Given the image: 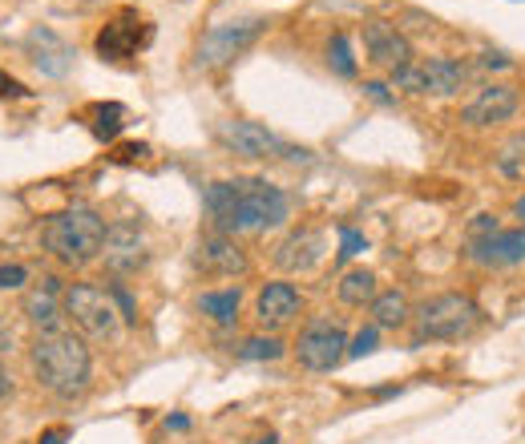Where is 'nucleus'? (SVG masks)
I'll return each mask as SVG.
<instances>
[{
  "mask_svg": "<svg viewBox=\"0 0 525 444\" xmlns=\"http://www.w3.org/2000/svg\"><path fill=\"white\" fill-rule=\"evenodd\" d=\"M299 311H303V295H299L295 283L275 279V283H263L259 295H255V319H259L263 331H271V336L283 327H291L299 319Z\"/></svg>",
  "mask_w": 525,
  "mask_h": 444,
  "instance_id": "4468645a",
  "label": "nucleus"
},
{
  "mask_svg": "<svg viewBox=\"0 0 525 444\" xmlns=\"http://www.w3.org/2000/svg\"><path fill=\"white\" fill-rule=\"evenodd\" d=\"M368 315L380 331H400L412 323V303L400 287H388V291H376V299L368 303Z\"/></svg>",
  "mask_w": 525,
  "mask_h": 444,
  "instance_id": "aec40b11",
  "label": "nucleus"
},
{
  "mask_svg": "<svg viewBox=\"0 0 525 444\" xmlns=\"http://www.w3.org/2000/svg\"><path fill=\"white\" fill-rule=\"evenodd\" d=\"M29 360H33L37 384L45 392H53L57 400H77L93 384V352H89L81 331H65V327L37 331Z\"/></svg>",
  "mask_w": 525,
  "mask_h": 444,
  "instance_id": "f03ea898",
  "label": "nucleus"
},
{
  "mask_svg": "<svg viewBox=\"0 0 525 444\" xmlns=\"http://www.w3.org/2000/svg\"><path fill=\"white\" fill-rule=\"evenodd\" d=\"M360 251H368V239H364L360 231L344 227V231H340V251H336V259H340V263H348V259H356Z\"/></svg>",
  "mask_w": 525,
  "mask_h": 444,
  "instance_id": "bb28decb",
  "label": "nucleus"
},
{
  "mask_svg": "<svg viewBox=\"0 0 525 444\" xmlns=\"http://www.w3.org/2000/svg\"><path fill=\"white\" fill-rule=\"evenodd\" d=\"M481 65H485V69H509L513 61H509L505 53H493V49H489V53H481Z\"/></svg>",
  "mask_w": 525,
  "mask_h": 444,
  "instance_id": "2f4dec72",
  "label": "nucleus"
},
{
  "mask_svg": "<svg viewBox=\"0 0 525 444\" xmlns=\"http://www.w3.org/2000/svg\"><path fill=\"white\" fill-rule=\"evenodd\" d=\"M328 65H332L340 77H356V57H352V45H348L344 33H336V37L328 41Z\"/></svg>",
  "mask_w": 525,
  "mask_h": 444,
  "instance_id": "393cba45",
  "label": "nucleus"
},
{
  "mask_svg": "<svg viewBox=\"0 0 525 444\" xmlns=\"http://www.w3.org/2000/svg\"><path fill=\"white\" fill-rule=\"evenodd\" d=\"M219 142L231 150V154H239V158H291V162H307V150H295V146H287L279 134H271L267 126H259V122H223L219 126Z\"/></svg>",
  "mask_w": 525,
  "mask_h": 444,
  "instance_id": "1a4fd4ad",
  "label": "nucleus"
},
{
  "mask_svg": "<svg viewBox=\"0 0 525 444\" xmlns=\"http://www.w3.org/2000/svg\"><path fill=\"white\" fill-rule=\"evenodd\" d=\"M65 315L73 319V327L81 331V336L101 340V344L118 340V331L126 323L114 291H105L97 283H69L65 287Z\"/></svg>",
  "mask_w": 525,
  "mask_h": 444,
  "instance_id": "39448f33",
  "label": "nucleus"
},
{
  "mask_svg": "<svg viewBox=\"0 0 525 444\" xmlns=\"http://www.w3.org/2000/svg\"><path fill=\"white\" fill-rule=\"evenodd\" d=\"M194 271H202L206 279H239L251 271V259L247 251L235 243V235H223V231H210L198 239L194 247Z\"/></svg>",
  "mask_w": 525,
  "mask_h": 444,
  "instance_id": "f8f14e48",
  "label": "nucleus"
},
{
  "mask_svg": "<svg viewBox=\"0 0 525 444\" xmlns=\"http://www.w3.org/2000/svg\"><path fill=\"white\" fill-rule=\"evenodd\" d=\"M29 283V271L21 263H0V291H17Z\"/></svg>",
  "mask_w": 525,
  "mask_h": 444,
  "instance_id": "cd10ccee",
  "label": "nucleus"
},
{
  "mask_svg": "<svg viewBox=\"0 0 525 444\" xmlns=\"http://www.w3.org/2000/svg\"><path fill=\"white\" fill-rule=\"evenodd\" d=\"M481 323V307L461 295V291H441L433 299H425L412 311V331L416 344H445V340H465L473 336Z\"/></svg>",
  "mask_w": 525,
  "mask_h": 444,
  "instance_id": "20e7f679",
  "label": "nucleus"
},
{
  "mask_svg": "<svg viewBox=\"0 0 525 444\" xmlns=\"http://www.w3.org/2000/svg\"><path fill=\"white\" fill-rule=\"evenodd\" d=\"M295 360L307 372H332V368H340V360H348L344 323H336V319H311L299 331V340H295Z\"/></svg>",
  "mask_w": 525,
  "mask_h": 444,
  "instance_id": "6e6552de",
  "label": "nucleus"
},
{
  "mask_svg": "<svg viewBox=\"0 0 525 444\" xmlns=\"http://www.w3.org/2000/svg\"><path fill=\"white\" fill-rule=\"evenodd\" d=\"M29 53H33V65L45 77H65L73 69V49L53 29H33L29 33Z\"/></svg>",
  "mask_w": 525,
  "mask_h": 444,
  "instance_id": "6ab92c4d",
  "label": "nucleus"
},
{
  "mask_svg": "<svg viewBox=\"0 0 525 444\" xmlns=\"http://www.w3.org/2000/svg\"><path fill=\"white\" fill-rule=\"evenodd\" d=\"M469 81V65L457 57H429V61H412L392 73V89L412 93V97H453Z\"/></svg>",
  "mask_w": 525,
  "mask_h": 444,
  "instance_id": "423d86ee",
  "label": "nucleus"
},
{
  "mask_svg": "<svg viewBox=\"0 0 525 444\" xmlns=\"http://www.w3.org/2000/svg\"><path fill=\"white\" fill-rule=\"evenodd\" d=\"M65 440H69V428H49L41 436V444H65Z\"/></svg>",
  "mask_w": 525,
  "mask_h": 444,
  "instance_id": "473e14b6",
  "label": "nucleus"
},
{
  "mask_svg": "<svg viewBox=\"0 0 525 444\" xmlns=\"http://www.w3.org/2000/svg\"><path fill=\"white\" fill-rule=\"evenodd\" d=\"M364 49H368V61L380 65V69H388V73H396V69H404V65L416 61L412 57V41L396 25H388V21H368L364 25Z\"/></svg>",
  "mask_w": 525,
  "mask_h": 444,
  "instance_id": "2eb2a0df",
  "label": "nucleus"
},
{
  "mask_svg": "<svg viewBox=\"0 0 525 444\" xmlns=\"http://www.w3.org/2000/svg\"><path fill=\"white\" fill-rule=\"evenodd\" d=\"M336 295H340L344 307H368V303L376 299V275H372L368 267H352V271L340 275Z\"/></svg>",
  "mask_w": 525,
  "mask_h": 444,
  "instance_id": "4be33fe9",
  "label": "nucleus"
},
{
  "mask_svg": "<svg viewBox=\"0 0 525 444\" xmlns=\"http://www.w3.org/2000/svg\"><path fill=\"white\" fill-rule=\"evenodd\" d=\"M239 287H223V291H202L198 295V311L210 319V323H219V327H231L239 319Z\"/></svg>",
  "mask_w": 525,
  "mask_h": 444,
  "instance_id": "412c9836",
  "label": "nucleus"
},
{
  "mask_svg": "<svg viewBox=\"0 0 525 444\" xmlns=\"http://www.w3.org/2000/svg\"><path fill=\"white\" fill-rule=\"evenodd\" d=\"M513 218H517V227H525V194L513 202Z\"/></svg>",
  "mask_w": 525,
  "mask_h": 444,
  "instance_id": "72a5a7b5",
  "label": "nucleus"
},
{
  "mask_svg": "<svg viewBox=\"0 0 525 444\" xmlns=\"http://www.w3.org/2000/svg\"><path fill=\"white\" fill-rule=\"evenodd\" d=\"M477 267H521L525 263V227L513 231H493L489 239H473L465 251Z\"/></svg>",
  "mask_w": 525,
  "mask_h": 444,
  "instance_id": "f3484780",
  "label": "nucleus"
},
{
  "mask_svg": "<svg viewBox=\"0 0 525 444\" xmlns=\"http://www.w3.org/2000/svg\"><path fill=\"white\" fill-rule=\"evenodd\" d=\"M101 263L114 279H130L138 275L146 263H150V247H146V235L138 222L122 218L114 222L110 231H105V247H101Z\"/></svg>",
  "mask_w": 525,
  "mask_h": 444,
  "instance_id": "9d476101",
  "label": "nucleus"
},
{
  "mask_svg": "<svg viewBox=\"0 0 525 444\" xmlns=\"http://www.w3.org/2000/svg\"><path fill=\"white\" fill-rule=\"evenodd\" d=\"M0 97H29V89L17 77H9L5 69H0Z\"/></svg>",
  "mask_w": 525,
  "mask_h": 444,
  "instance_id": "c756f323",
  "label": "nucleus"
},
{
  "mask_svg": "<svg viewBox=\"0 0 525 444\" xmlns=\"http://www.w3.org/2000/svg\"><path fill=\"white\" fill-rule=\"evenodd\" d=\"M263 33H267V21H263V17L227 21V25L206 29L202 41H198V49H194V65H198V69H223V65H231L243 49H251Z\"/></svg>",
  "mask_w": 525,
  "mask_h": 444,
  "instance_id": "0eeeda50",
  "label": "nucleus"
},
{
  "mask_svg": "<svg viewBox=\"0 0 525 444\" xmlns=\"http://www.w3.org/2000/svg\"><path fill=\"white\" fill-rule=\"evenodd\" d=\"M142 45H150V25H146L134 9L118 13L110 25L97 33V41H93V49H97L101 61H126V57H134Z\"/></svg>",
  "mask_w": 525,
  "mask_h": 444,
  "instance_id": "ddd939ff",
  "label": "nucleus"
},
{
  "mask_svg": "<svg viewBox=\"0 0 525 444\" xmlns=\"http://www.w3.org/2000/svg\"><path fill=\"white\" fill-rule=\"evenodd\" d=\"M122 130H126V109L118 101H105V105L93 109V134L101 142H114Z\"/></svg>",
  "mask_w": 525,
  "mask_h": 444,
  "instance_id": "b1692460",
  "label": "nucleus"
},
{
  "mask_svg": "<svg viewBox=\"0 0 525 444\" xmlns=\"http://www.w3.org/2000/svg\"><path fill=\"white\" fill-rule=\"evenodd\" d=\"M287 348H283V340L279 336H247L239 348H235V356L243 360V364H271V360H279Z\"/></svg>",
  "mask_w": 525,
  "mask_h": 444,
  "instance_id": "5701e85b",
  "label": "nucleus"
},
{
  "mask_svg": "<svg viewBox=\"0 0 525 444\" xmlns=\"http://www.w3.org/2000/svg\"><path fill=\"white\" fill-rule=\"evenodd\" d=\"M376 344H380V327H376V323L360 327V331H356V340L348 344V360H364V356H372Z\"/></svg>",
  "mask_w": 525,
  "mask_h": 444,
  "instance_id": "a878e982",
  "label": "nucleus"
},
{
  "mask_svg": "<svg viewBox=\"0 0 525 444\" xmlns=\"http://www.w3.org/2000/svg\"><path fill=\"white\" fill-rule=\"evenodd\" d=\"M364 93H368L372 101H380V105H392V101H396V93H388V85H380V81H364Z\"/></svg>",
  "mask_w": 525,
  "mask_h": 444,
  "instance_id": "7c9ffc66",
  "label": "nucleus"
},
{
  "mask_svg": "<svg viewBox=\"0 0 525 444\" xmlns=\"http://www.w3.org/2000/svg\"><path fill=\"white\" fill-rule=\"evenodd\" d=\"M517 109H521V93L517 85L509 81H493V85H481L477 97L461 109V122L469 130H493V126H505L517 118Z\"/></svg>",
  "mask_w": 525,
  "mask_h": 444,
  "instance_id": "9b49d317",
  "label": "nucleus"
},
{
  "mask_svg": "<svg viewBox=\"0 0 525 444\" xmlns=\"http://www.w3.org/2000/svg\"><path fill=\"white\" fill-rule=\"evenodd\" d=\"M271 259H275L279 271H287V275H303V271H311V267H320V259H324V235H320V231H311V227L291 231V235L275 247Z\"/></svg>",
  "mask_w": 525,
  "mask_h": 444,
  "instance_id": "a211bd4d",
  "label": "nucleus"
},
{
  "mask_svg": "<svg viewBox=\"0 0 525 444\" xmlns=\"http://www.w3.org/2000/svg\"><path fill=\"white\" fill-rule=\"evenodd\" d=\"M493 231H497V218H493V214H477L473 227H469V243H473V239H489Z\"/></svg>",
  "mask_w": 525,
  "mask_h": 444,
  "instance_id": "c85d7f7f",
  "label": "nucleus"
},
{
  "mask_svg": "<svg viewBox=\"0 0 525 444\" xmlns=\"http://www.w3.org/2000/svg\"><path fill=\"white\" fill-rule=\"evenodd\" d=\"M105 218L93 206H69L61 214H49L41 227V247L61 263V267H89L101 259L105 247Z\"/></svg>",
  "mask_w": 525,
  "mask_h": 444,
  "instance_id": "7ed1b4c3",
  "label": "nucleus"
},
{
  "mask_svg": "<svg viewBox=\"0 0 525 444\" xmlns=\"http://www.w3.org/2000/svg\"><path fill=\"white\" fill-rule=\"evenodd\" d=\"M25 319L37 327V331H57L61 319H65V287L57 275H41V283H33L25 291V303H21Z\"/></svg>",
  "mask_w": 525,
  "mask_h": 444,
  "instance_id": "dca6fc26",
  "label": "nucleus"
},
{
  "mask_svg": "<svg viewBox=\"0 0 525 444\" xmlns=\"http://www.w3.org/2000/svg\"><path fill=\"white\" fill-rule=\"evenodd\" d=\"M202 210L215 231L247 235V231L283 227L291 218V198L267 178H227V182H210L202 190Z\"/></svg>",
  "mask_w": 525,
  "mask_h": 444,
  "instance_id": "f257e3e1",
  "label": "nucleus"
}]
</instances>
